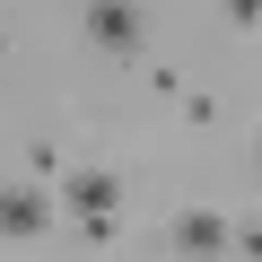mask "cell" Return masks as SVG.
I'll return each mask as SVG.
<instances>
[{
	"label": "cell",
	"mask_w": 262,
	"mask_h": 262,
	"mask_svg": "<svg viewBox=\"0 0 262 262\" xmlns=\"http://www.w3.org/2000/svg\"><path fill=\"white\" fill-rule=\"evenodd\" d=\"M166 245H175V262H227V210H175V227H166Z\"/></svg>",
	"instance_id": "3"
},
{
	"label": "cell",
	"mask_w": 262,
	"mask_h": 262,
	"mask_svg": "<svg viewBox=\"0 0 262 262\" xmlns=\"http://www.w3.org/2000/svg\"><path fill=\"white\" fill-rule=\"evenodd\" d=\"M53 201H61L70 219H114V210H122V175H114V166H70Z\"/></svg>",
	"instance_id": "2"
},
{
	"label": "cell",
	"mask_w": 262,
	"mask_h": 262,
	"mask_svg": "<svg viewBox=\"0 0 262 262\" xmlns=\"http://www.w3.org/2000/svg\"><path fill=\"white\" fill-rule=\"evenodd\" d=\"M79 44L105 53V61H140L149 53V9L140 0H88L79 9Z\"/></svg>",
	"instance_id": "1"
},
{
	"label": "cell",
	"mask_w": 262,
	"mask_h": 262,
	"mask_svg": "<svg viewBox=\"0 0 262 262\" xmlns=\"http://www.w3.org/2000/svg\"><path fill=\"white\" fill-rule=\"evenodd\" d=\"M44 227H53V192L9 175V184H0V236H9V245H35Z\"/></svg>",
	"instance_id": "4"
},
{
	"label": "cell",
	"mask_w": 262,
	"mask_h": 262,
	"mask_svg": "<svg viewBox=\"0 0 262 262\" xmlns=\"http://www.w3.org/2000/svg\"><path fill=\"white\" fill-rule=\"evenodd\" d=\"M219 9H227L236 27H253V9H262V0H219Z\"/></svg>",
	"instance_id": "5"
}]
</instances>
